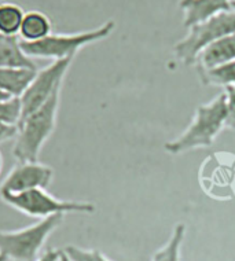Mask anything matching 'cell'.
Instances as JSON below:
<instances>
[{
	"label": "cell",
	"instance_id": "5b68a950",
	"mask_svg": "<svg viewBox=\"0 0 235 261\" xmlns=\"http://www.w3.org/2000/svg\"><path fill=\"white\" fill-rule=\"evenodd\" d=\"M231 33H235L234 10L217 14L212 18L189 28L187 35L177 41L173 51L176 58L185 65H193L205 47Z\"/></svg>",
	"mask_w": 235,
	"mask_h": 261
},
{
	"label": "cell",
	"instance_id": "9c48e42d",
	"mask_svg": "<svg viewBox=\"0 0 235 261\" xmlns=\"http://www.w3.org/2000/svg\"><path fill=\"white\" fill-rule=\"evenodd\" d=\"M232 0H180L179 7L185 13V27L191 28L217 14L232 10Z\"/></svg>",
	"mask_w": 235,
	"mask_h": 261
},
{
	"label": "cell",
	"instance_id": "8fae6325",
	"mask_svg": "<svg viewBox=\"0 0 235 261\" xmlns=\"http://www.w3.org/2000/svg\"><path fill=\"white\" fill-rule=\"evenodd\" d=\"M36 73L27 68H0V91L11 98H21Z\"/></svg>",
	"mask_w": 235,
	"mask_h": 261
},
{
	"label": "cell",
	"instance_id": "9a60e30c",
	"mask_svg": "<svg viewBox=\"0 0 235 261\" xmlns=\"http://www.w3.org/2000/svg\"><path fill=\"white\" fill-rule=\"evenodd\" d=\"M199 79L205 86H220V87H235V61L223 63L208 70L198 72Z\"/></svg>",
	"mask_w": 235,
	"mask_h": 261
},
{
	"label": "cell",
	"instance_id": "5bb4252c",
	"mask_svg": "<svg viewBox=\"0 0 235 261\" xmlns=\"http://www.w3.org/2000/svg\"><path fill=\"white\" fill-rule=\"evenodd\" d=\"M23 13L22 7L14 3H0V35L17 36L22 25Z\"/></svg>",
	"mask_w": 235,
	"mask_h": 261
},
{
	"label": "cell",
	"instance_id": "7a4b0ae2",
	"mask_svg": "<svg viewBox=\"0 0 235 261\" xmlns=\"http://www.w3.org/2000/svg\"><path fill=\"white\" fill-rule=\"evenodd\" d=\"M61 90L58 87L44 105L22 118L14 144V155L19 162H37L44 143L55 129Z\"/></svg>",
	"mask_w": 235,
	"mask_h": 261
},
{
	"label": "cell",
	"instance_id": "4fadbf2b",
	"mask_svg": "<svg viewBox=\"0 0 235 261\" xmlns=\"http://www.w3.org/2000/svg\"><path fill=\"white\" fill-rule=\"evenodd\" d=\"M51 31H53V23L45 14L40 11H28L25 13L22 25L19 29V36L22 41L36 43L50 36Z\"/></svg>",
	"mask_w": 235,
	"mask_h": 261
},
{
	"label": "cell",
	"instance_id": "3957f363",
	"mask_svg": "<svg viewBox=\"0 0 235 261\" xmlns=\"http://www.w3.org/2000/svg\"><path fill=\"white\" fill-rule=\"evenodd\" d=\"M65 215H54L22 230L0 231V253L13 261H36L47 238L62 224Z\"/></svg>",
	"mask_w": 235,
	"mask_h": 261
},
{
	"label": "cell",
	"instance_id": "7c38bea8",
	"mask_svg": "<svg viewBox=\"0 0 235 261\" xmlns=\"http://www.w3.org/2000/svg\"><path fill=\"white\" fill-rule=\"evenodd\" d=\"M0 68H27L36 70L31 57L25 54L17 36L0 35Z\"/></svg>",
	"mask_w": 235,
	"mask_h": 261
},
{
	"label": "cell",
	"instance_id": "44dd1931",
	"mask_svg": "<svg viewBox=\"0 0 235 261\" xmlns=\"http://www.w3.org/2000/svg\"><path fill=\"white\" fill-rule=\"evenodd\" d=\"M36 261H59V249H50L37 258Z\"/></svg>",
	"mask_w": 235,
	"mask_h": 261
},
{
	"label": "cell",
	"instance_id": "30bf717a",
	"mask_svg": "<svg viewBox=\"0 0 235 261\" xmlns=\"http://www.w3.org/2000/svg\"><path fill=\"white\" fill-rule=\"evenodd\" d=\"M235 61V33L219 39L205 47L195 61L198 72Z\"/></svg>",
	"mask_w": 235,
	"mask_h": 261
},
{
	"label": "cell",
	"instance_id": "8992f818",
	"mask_svg": "<svg viewBox=\"0 0 235 261\" xmlns=\"http://www.w3.org/2000/svg\"><path fill=\"white\" fill-rule=\"evenodd\" d=\"M2 199L14 209L22 212L28 216L45 219L54 215L65 213H92L95 205L90 202L61 201L54 198L44 189H35L21 194H0Z\"/></svg>",
	"mask_w": 235,
	"mask_h": 261
},
{
	"label": "cell",
	"instance_id": "52a82bcc",
	"mask_svg": "<svg viewBox=\"0 0 235 261\" xmlns=\"http://www.w3.org/2000/svg\"><path fill=\"white\" fill-rule=\"evenodd\" d=\"M73 58L54 61L50 66L36 73L31 86L28 87V90L21 96L22 118L35 112L37 108H40L41 105H44L50 99L51 95L54 94L55 90L64 84L65 74L68 73Z\"/></svg>",
	"mask_w": 235,
	"mask_h": 261
},
{
	"label": "cell",
	"instance_id": "ffe728a7",
	"mask_svg": "<svg viewBox=\"0 0 235 261\" xmlns=\"http://www.w3.org/2000/svg\"><path fill=\"white\" fill-rule=\"evenodd\" d=\"M17 135H18V126L7 125V124L0 122V143L17 138Z\"/></svg>",
	"mask_w": 235,
	"mask_h": 261
},
{
	"label": "cell",
	"instance_id": "ac0fdd59",
	"mask_svg": "<svg viewBox=\"0 0 235 261\" xmlns=\"http://www.w3.org/2000/svg\"><path fill=\"white\" fill-rule=\"evenodd\" d=\"M70 261H112L98 249H83L69 245L64 249Z\"/></svg>",
	"mask_w": 235,
	"mask_h": 261
},
{
	"label": "cell",
	"instance_id": "cb8c5ba5",
	"mask_svg": "<svg viewBox=\"0 0 235 261\" xmlns=\"http://www.w3.org/2000/svg\"><path fill=\"white\" fill-rule=\"evenodd\" d=\"M0 261H9V258H7L5 254H2V253H0Z\"/></svg>",
	"mask_w": 235,
	"mask_h": 261
},
{
	"label": "cell",
	"instance_id": "ba28073f",
	"mask_svg": "<svg viewBox=\"0 0 235 261\" xmlns=\"http://www.w3.org/2000/svg\"><path fill=\"white\" fill-rule=\"evenodd\" d=\"M54 177L53 168L37 162H19L6 176L0 194H21L35 189H47Z\"/></svg>",
	"mask_w": 235,
	"mask_h": 261
},
{
	"label": "cell",
	"instance_id": "2e32d148",
	"mask_svg": "<svg viewBox=\"0 0 235 261\" xmlns=\"http://www.w3.org/2000/svg\"><path fill=\"white\" fill-rule=\"evenodd\" d=\"M186 237V225L179 223L163 248H160L151 257V261H181V243Z\"/></svg>",
	"mask_w": 235,
	"mask_h": 261
},
{
	"label": "cell",
	"instance_id": "d6986e66",
	"mask_svg": "<svg viewBox=\"0 0 235 261\" xmlns=\"http://www.w3.org/2000/svg\"><path fill=\"white\" fill-rule=\"evenodd\" d=\"M227 121L226 128L235 130V87H227Z\"/></svg>",
	"mask_w": 235,
	"mask_h": 261
},
{
	"label": "cell",
	"instance_id": "e0dca14e",
	"mask_svg": "<svg viewBox=\"0 0 235 261\" xmlns=\"http://www.w3.org/2000/svg\"><path fill=\"white\" fill-rule=\"evenodd\" d=\"M22 120L21 98H9L0 102V122L7 125L19 126Z\"/></svg>",
	"mask_w": 235,
	"mask_h": 261
},
{
	"label": "cell",
	"instance_id": "7402d4cb",
	"mask_svg": "<svg viewBox=\"0 0 235 261\" xmlns=\"http://www.w3.org/2000/svg\"><path fill=\"white\" fill-rule=\"evenodd\" d=\"M59 261H70L68 254L64 252V249H59Z\"/></svg>",
	"mask_w": 235,
	"mask_h": 261
},
{
	"label": "cell",
	"instance_id": "6da1fadb",
	"mask_svg": "<svg viewBox=\"0 0 235 261\" xmlns=\"http://www.w3.org/2000/svg\"><path fill=\"white\" fill-rule=\"evenodd\" d=\"M226 121L227 96L226 92H222L208 103L198 106L190 125L176 139L168 142L165 150L171 154H180L199 147H209L223 128H226Z\"/></svg>",
	"mask_w": 235,
	"mask_h": 261
},
{
	"label": "cell",
	"instance_id": "d4e9b609",
	"mask_svg": "<svg viewBox=\"0 0 235 261\" xmlns=\"http://www.w3.org/2000/svg\"><path fill=\"white\" fill-rule=\"evenodd\" d=\"M2 168H3V157H2V153H0V172H2Z\"/></svg>",
	"mask_w": 235,
	"mask_h": 261
},
{
	"label": "cell",
	"instance_id": "277c9868",
	"mask_svg": "<svg viewBox=\"0 0 235 261\" xmlns=\"http://www.w3.org/2000/svg\"><path fill=\"white\" fill-rule=\"evenodd\" d=\"M114 28H116V23L110 19L92 31L80 32V33H73V35L51 33L50 36H47L40 41H36V43L21 41V45H22L25 54L31 58L54 59V61L74 58V55L80 48L110 36Z\"/></svg>",
	"mask_w": 235,
	"mask_h": 261
},
{
	"label": "cell",
	"instance_id": "484cf974",
	"mask_svg": "<svg viewBox=\"0 0 235 261\" xmlns=\"http://www.w3.org/2000/svg\"><path fill=\"white\" fill-rule=\"evenodd\" d=\"M231 7H232V10L235 11V0H232V2H231Z\"/></svg>",
	"mask_w": 235,
	"mask_h": 261
},
{
	"label": "cell",
	"instance_id": "603a6c76",
	"mask_svg": "<svg viewBox=\"0 0 235 261\" xmlns=\"http://www.w3.org/2000/svg\"><path fill=\"white\" fill-rule=\"evenodd\" d=\"M9 98H11V96H9V95H6L5 92H2V91H0V102L5 99H9Z\"/></svg>",
	"mask_w": 235,
	"mask_h": 261
}]
</instances>
